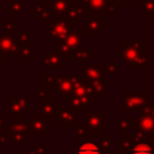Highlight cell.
Masks as SVG:
<instances>
[{
    "label": "cell",
    "instance_id": "9",
    "mask_svg": "<svg viewBox=\"0 0 154 154\" xmlns=\"http://www.w3.org/2000/svg\"><path fill=\"white\" fill-rule=\"evenodd\" d=\"M31 119H19L16 120L13 124L7 125L8 131H18V132H28V128Z\"/></svg>",
    "mask_w": 154,
    "mask_h": 154
},
{
    "label": "cell",
    "instance_id": "14",
    "mask_svg": "<svg viewBox=\"0 0 154 154\" xmlns=\"http://www.w3.org/2000/svg\"><path fill=\"white\" fill-rule=\"evenodd\" d=\"M8 140V135H0V146H7Z\"/></svg>",
    "mask_w": 154,
    "mask_h": 154
},
{
    "label": "cell",
    "instance_id": "16",
    "mask_svg": "<svg viewBox=\"0 0 154 154\" xmlns=\"http://www.w3.org/2000/svg\"><path fill=\"white\" fill-rule=\"evenodd\" d=\"M106 154H123V153L118 152L117 149H116V150H113V149H109V150H107V152H106Z\"/></svg>",
    "mask_w": 154,
    "mask_h": 154
},
{
    "label": "cell",
    "instance_id": "10",
    "mask_svg": "<svg viewBox=\"0 0 154 154\" xmlns=\"http://www.w3.org/2000/svg\"><path fill=\"white\" fill-rule=\"evenodd\" d=\"M8 138L14 143V144H22L26 140H29V134L28 132H18V131H8Z\"/></svg>",
    "mask_w": 154,
    "mask_h": 154
},
{
    "label": "cell",
    "instance_id": "3",
    "mask_svg": "<svg viewBox=\"0 0 154 154\" xmlns=\"http://www.w3.org/2000/svg\"><path fill=\"white\" fill-rule=\"evenodd\" d=\"M58 122L65 129H70L77 125V114L71 109H63L58 116Z\"/></svg>",
    "mask_w": 154,
    "mask_h": 154
},
{
    "label": "cell",
    "instance_id": "2",
    "mask_svg": "<svg viewBox=\"0 0 154 154\" xmlns=\"http://www.w3.org/2000/svg\"><path fill=\"white\" fill-rule=\"evenodd\" d=\"M73 154H102V149L100 148L96 141L87 140L79 142V146L77 150L73 152Z\"/></svg>",
    "mask_w": 154,
    "mask_h": 154
},
{
    "label": "cell",
    "instance_id": "17",
    "mask_svg": "<svg viewBox=\"0 0 154 154\" xmlns=\"http://www.w3.org/2000/svg\"><path fill=\"white\" fill-rule=\"evenodd\" d=\"M149 142H150V144H152V146L154 147V134H153V135L150 136V140H149Z\"/></svg>",
    "mask_w": 154,
    "mask_h": 154
},
{
    "label": "cell",
    "instance_id": "1",
    "mask_svg": "<svg viewBox=\"0 0 154 154\" xmlns=\"http://www.w3.org/2000/svg\"><path fill=\"white\" fill-rule=\"evenodd\" d=\"M85 125L89 128L90 134H100L101 129L106 126V114L105 113H87L85 114Z\"/></svg>",
    "mask_w": 154,
    "mask_h": 154
},
{
    "label": "cell",
    "instance_id": "7",
    "mask_svg": "<svg viewBox=\"0 0 154 154\" xmlns=\"http://www.w3.org/2000/svg\"><path fill=\"white\" fill-rule=\"evenodd\" d=\"M89 136H90V131L85 124H77L75 126L73 140L78 141V142H83V141L89 140Z\"/></svg>",
    "mask_w": 154,
    "mask_h": 154
},
{
    "label": "cell",
    "instance_id": "8",
    "mask_svg": "<svg viewBox=\"0 0 154 154\" xmlns=\"http://www.w3.org/2000/svg\"><path fill=\"white\" fill-rule=\"evenodd\" d=\"M130 128H136V124H135V119L134 118H130V119H125V118H119L118 119V130L117 132L118 134H128V130H130Z\"/></svg>",
    "mask_w": 154,
    "mask_h": 154
},
{
    "label": "cell",
    "instance_id": "12",
    "mask_svg": "<svg viewBox=\"0 0 154 154\" xmlns=\"http://www.w3.org/2000/svg\"><path fill=\"white\" fill-rule=\"evenodd\" d=\"M46 147L43 144H31L26 150H24L23 154H45Z\"/></svg>",
    "mask_w": 154,
    "mask_h": 154
},
{
    "label": "cell",
    "instance_id": "13",
    "mask_svg": "<svg viewBox=\"0 0 154 154\" xmlns=\"http://www.w3.org/2000/svg\"><path fill=\"white\" fill-rule=\"evenodd\" d=\"M55 106L53 105H45V106H42V113H45L46 116H48V117H52V116H55Z\"/></svg>",
    "mask_w": 154,
    "mask_h": 154
},
{
    "label": "cell",
    "instance_id": "5",
    "mask_svg": "<svg viewBox=\"0 0 154 154\" xmlns=\"http://www.w3.org/2000/svg\"><path fill=\"white\" fill-rule=\"evenodd\" d=\"M51 128V124L46 123L43 118H36L30 120L28 134H46L47 129Z\"/></svg>",
    "mask_w": 154,
    "mask_h": 154
},
{
    "label": "cell",
    "instance_id": "15",
    "mask_svg": "<svg viewBox=\"0 0 154 154\" xmlns=\"http://www.w3.org/2000/svg\"><path fill=\"white\" fill-rule=\"evenodd\" d=\"M7 126V122H6V119H4L2 117H1V114H0V129L1 128H6Z\"/></svg>",
    "mask_w": 154,
    "mask_h": 154
},
{
    "label": "cell",
    "instance_id": "6",
    "mask_svg": "<svg viewBox=\"0 0 154 154\" xmlns=\"http://www.w3.org/2000/svg\"><path fill=\"white\" fill-rule=\"evenodd\" d=\"M135 138H134V135L131 134H124L123 137L120 140H118L117 142V150L123 153V152H126V150H130V148L134 146L135 143Z\"/></svg>",
    "mask_w": 154,
    "mask_h": 154
},
{
    "label": "cell",
    "instance_id": "4",
    "mask_svg": "<svg viewBox=\"0 0 154 154\" xmlns=\"http://www.w3.org/2000/svg\"><path fill=\"white\" fill-rule=\"evenodd\" d=\"M123 154H154V147L149 141L135 142L130 150L123 152Z\"/></svg>",
    "mask_w": 154,
    "mask_h": 154
},
{
    "label": "cell",
    "instance_id": "11",
    "mask_svg": "<svg viewBox=\"0 0 154 154\" xmlns=\"http://www.w3.org/2000/svg\"><path fill=\"white\" fill-rule=\"evenodd\" d=\"M96 142H97V144L100 146V148H101L102 150H105V152L112 149V136L108 135V134L101 135V137H100Z\"/></svg>",
    "mask_w": 154,
    "mask_h": 154
}]
</instances>
